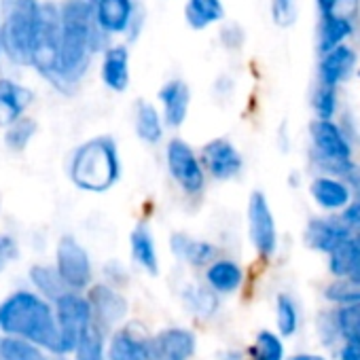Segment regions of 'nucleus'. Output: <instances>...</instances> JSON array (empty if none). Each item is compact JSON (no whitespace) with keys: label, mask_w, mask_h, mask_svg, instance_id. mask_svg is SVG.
<instances>
[{"label":"nucleus","mask_w":360,"mask_h":360,"mask_svg":"<svg viewBox=\"0 0 360 360\" xmlns=\"http://www.w3.org/2000/svg\"><path fill=\"white\" fill-rule=\"evenodd\" d=\"M131 255L134 259L148 271V274H157L159 271V261H157V250H155V242L150 238V231L144 225H138L131 233Z\"/></svg>","instance_id":"25"},{"label":"nucleus","mask_w":360,"mask_h":360,"mask_svg":"<svg viewBox=\"0 0 360 360\" xmlns=\"http://www.w3.org/2000/svg\"><path fill=\"white\" fill-rule=\"evenodd\" d=\"M311 138L322 159L349 161V144L333 121H316L311 125Z\"/></svg>","instance_id":"14"},{"label":"nucleus","mask_w":360,"mask_h":360,"mask_svg":"<svg viewBox=\"0 0 360 360\" xmlns=\"http://www.w3.org/2000/svg\"><path fill=\"white\" fill-rule=\"evenodd\" d=\"M314 200L326 210H339L349 202V189L337 178H318L311 183Z\"/></svg>","instance_id":"24"},{"label":"nucleus","mask_w":360,"mask_h":360,"mask_svg":"<svg viewBox=\"0 0 360 360\" xmlns=\"http://www.w3.org/2000/svg\"><path fill=\"white\" fill-rule=\"evenodd\" d=\"M77 360H104V341H102V330L94 322L85 335L81 337L77 345Z\"/></svg>","instance_id":"32"},{"label":"nucleus","mask_w":360,"mask_h":360,"mask_svg":"<svg viewBox=\"0 0 360 360\" xmlns=\"http://www.w3.org/2000/svg\"><path fill=\"white\" fill-rule=\"evenodd\" d=\"M326 299L341 303V305H352V303H360V284H354L349 280H339L335 284H330L326 288Z\"/></svg>","instance_id":"37"},{"label":"nucleus","mask_w":360,"mask_h":360,"mask_svg":"<svg viewBox=\"0 0 360 360\" xmlns=\"http://www.w3.org/2000/svg\"><path fill=\"white\" fill-rule=\"evenodd\" d=\"M208 284L219 292H233L242 284V269L233 261H217L206 271Z\"/></svg>","instance_id":"26"},{"label":"nucleus","mask_w":360,"mask_h":360,"mask_svg":"<svg viewBox=\"0 0 360 360\" xmlns=\"http://www.w3.org/2000/svg\"><path fill=\"white\" fill-rule=\"evenodd\" d=\"M352 34V22L343 20H320V53H328L339 47Z\"/></svg>","instance_id":"29"},{"label":"nucleus","mask_w":360,"mask_h":360,"mask_svg":"<svg viewBox=\"0 0 360 360\" xmlns=\"http://www.w3.org/2000/svg\"><path fill=\"white\" fill-rule=\"evenodd\" d=\"M341 221H343V225H345L347 229H349V227H360V198L343 210Z\"/></svg>","instance_id":"42"},{"label":"nucleus","mask_w":360,"mask_h":360,"mask_svg":"<svg viewBox=\"0 0 360 360\" xmlns=\"http://www.w3.org/2000/svg\"><path fill=\"white\" fill-rule=\"evenodd\" d=\"M314 108L320 117V121H330L333 115H335V108H337V94H335V87H326V85H320L316 96H314Z\"/></svg>","instance_id":"38"},{"label":"nucleus","mask_w":360,"mask_h":360,"mask_svg":"<svg viewBox=\"0 0 360 360\" xmlns=\"http://www.w3.org/2000/svg\"><path fill=\"white\" fill-rule=\"evenodd\" d=\"M167 167L185 193L195 195L204 189V169L187 142L172 140L167 144Z\"/></svg>","instance_id":"7"},{"label":"nucleus","mask_w":360,"mask_h":360,"mask_svg":"<svg viewBox=\"0 0 360 360\" xmlns=\"http://www.w3.org/2000/svg\"><path fill=\"white\" fill-rule=\"evenodd\" d=\"M271 18L278 26H288L295 20V0H271Z\"/></svg>","instance_id":"40"},{"label":"nucleus","mask_w":360,"mask_h":360,"mask_svg":"<svg viewBox=\"0 0 360 360\" xmlns=\"http://www.w3.org/2000/svg\"><path fill=\"white\" fill-rule=\"evenodd\" d=\"M189 305H191L195 311L208 316V314L214 311L217 299H214V295H212L210 290H206V288H193V290H189Z\"/></svg>","instance_id":"39"},{"label":"nucleus","mask_w":360,"mask_h":360,"mask_svg":"<svg viewBox=\"0 0 360 360\" xmlns=\"http://www.w3.org/2000/svg\"><path fill=\"white\" fill-rule=\"evenodd\" d=\"M349 229L343 223L333 221H311L305 229V240L311 248L322 252H335L341 244L349 240Z\"/></svg>","instance_id":"17"},{"label":"nucleus","mask_w":360,"mask_h":360,"mask_svg":"<svg viewBox=\"0 0 360 360\" xmlns=\"http://www.w3.org/2000/svg\"><path fill=\"white\" fill-rule=\"evenodd\" d=\"M195 352V335L185 328L161 330L148 343V360H189Z\"/></svg>","instance_id":"10"},{"label":"nucleus","mask_w":360,"mask_h":360,"mask_svg":"<svg viewBox=\"0 0 360 360\" xmlns=\"http://www.w3.org/2000/svg\"><path fill=\"white\" fill-rule=\"evenodd\" d=\"M87 303L91 307V316L96 314V318L102 324H106V326L119 322L125 316V309H127L125 299L117 290H112L108 286H102V284L100 286H94L89 290Z\"/></svg>","instance_id":"16"},{"label":"nucleus","mask_w":360,"mask_h":360,"mask_svg":"<svg viewBox=\"0 0 360 360\" xmlns=\"http://www.w3.org/2000/svg\"><path fill=\"white\" fill-rule=\"evenodd\" d=\"M56 322L60 333V354L75 352L85 330L94 324L87 299L66 292L56 301Z\"/></svg>","instance_id":"6"},{"label":"nucleus","mask_w":360,"mask_h":360,"mask_svg":"<svg viewBox=\"0 0 360 360\" xmlns=\"http://www.w3.org/2000/svg\"><path fill=\"white\" fill-rule=\"evenodd\" d=\"M159 100L163 104V115H165L167 125L172 127L183 125L189 112V102H191V91L187 83L180 79L167 81L159 91Z\"/></svg>","instance_id":"15"},{"label":"nucleus","mask_w":360,"mask_h":360,"mask_svg":"<svg viewBox=\"0 0 360 360\" xmlns=\"http://www.w3.org/2000/svg\"><path fill=\"white\" fill-rule=\"evenodd\" d=\"M136 131L148 144L159 142V138L163 134V125H161V117H159V112H157V108L153 104H148V102H140L138 104V110H136Z\"/></svg>","instance_id":"27"},{"label":"nucleus","mask_w":360,"mask_h":360,"mask_svg":"<svg viewBox=\"0 0 360 360\" xmlns=\"http://www.w3.org/2000/svg\"><path fill=\"white\" fill-rule=\"evenodd\" d=\"M39 7V0H13L0 26V49L13 64H30Z\"/></svg>","instance_id":"4"},{"label":"nucleus","mask_w":360,"mask_h":360,"mask_svg":"<svg viewBox=\"0 0 360 360\" xmlns=\"http://www.w3.org/2000/svg\"><path fill=\"white\" fill-rule=\"evenodd\" d=\"M335 322H337V330L345 341L360 343V303L343 305L337 311Z\"/></svg>","instance_id":"31"},{"label":"nucleus","mask_w":360,"mask_h":360,"mask_svg":"<svg viewBox=\"0 0 360 360\" xmlns=\"http://www.w3.org/2000/svg\"><path fill=\"white\" fill-rule=\"evenodd\" d=\"M0 330L60 354V333L53 311L34 292L20 290L0 303Z\"/></svg>","instance_id":"2"},{"label":"nucleus","mask_w":360,"mask_h":360,"mask_svg":"<svg viewBox=\"0 0 360 360\" xmlns=\"http://www.w3.org/2000/svg\"><path fill=\"white\" fill-rule=\"evenodd\" d=\"M252 356L255 360H284V345L278 335L269 330H261L257 335Z\"/></svg>","instance_id":"34"},{"label":"nucleus","mask_w":360,"mask_h":360,"mask_svg":"<svg viewBox=\"0 0 360 360\" xmlns=\"http://www.w3.org/2000/svg\"><path fill=\"white\" fill-rule=\"evenodd\" d=\"M121 174V163L117 146L110 138L98 136L81 144L70 161V178L83 191H106L110 189Z\"/></svg>","instance_id":"3"},{"label":"nucleus","mask_w":360,"mask_h":360,"mask_svg":"<svg viewBox=\"0 0 360 360\" xmlns=\"http://www.w3.org/2000/svg\"><path fill=\"white\" fill-rule=\"evenodd\" d=\"M225 18V7L221 0H187L185 20L193 30H204Z\"/></svg>","instance_id":"23"},{"label":"nucleus","mask_w":360,"mask_h":360,"mask_svg":"<svg viewBox=\"0 0 360 360\" xmlns=\"http://www.w3.org/2000/svg\"><path fill=\"white\" fill-rule=\"evenodd\" d=\"M0 53H3V49H0Z\"/></svg>","instance_id":"46"},{"label":"nucleus","mask_w":360,"mask_h":360,"mask_svg":"<svg viewBox=\"0 0 360 360\" xmlns=\"http://www.w3.org/2000/svg\"><path fill=\"white\" fill-rule=\"evenodd\" d=\"M290 360H324V358L322 356H316V354H299V356H295Z\"/></svg>","instance_id":"44"},{"label":"nucleus","mask_w":360,"mask_h":360,"mask_svg":"<svg viewBox=\"0 0 360 360\" xmlns=\"http://www.w3.org/2000/svg\"><path fill=\"white\" fill-rule=\"evenodd\" d=\"M85 3H87V5H91V7H94V5H96V0H85Z\"/></svg>","instance_id":"45"},{"label":"nucleus","mask_w":360,"mask_h":360,"mask_svg":"<svg viewBox=\"0 0 360 360\" xmlns=\"http://www.w3.org/2000/svg\"><path fill=\"white\" fill-rule=\"evenodd\" d=\"M102 81L112 91H125L129 85V51L125 45H115L104 51Z\"/></svg>","instance_id":"18"},{"label":"nucleus","mask_w":360,"mask_h":360,"mask_svg":"<svg viewBox=\"0 0 360 360\" xmlns=\"http://www.w3.org/2000/svg\"><path fill=\"white\" fill-rule=\"evenodd\" d=\"M204 163L214 178L227 180L242 169V157L236 146L223 138H217L204 146Z\"/></svg>","instance_id":"12"},{"label":"nucleus","mask_w":360,"mask_h":360,"mask_svg":"<svg viewBox=\"0 0 360 360\" xmlns=\"http://www.w3.org/2000/svg\"><path fill=\"white\" fill-rule=\"evenodd\" d=\"M30 64L51 83L58 85L60 70V9L53 3L39 7Z\"/></svg>","instance_id":"5"},{"label":"nucleus","mask_w":360,"mask_h":360,"mask_svg":"<svg viewBox=\"0 0 360 360\" xmlns=\"http://www.w3.org/2000/svg\"><path fill=\"white\" fill-rule=\"evenodd\" d=\"M30 278L34 282V286L39 290H43V295H47L49 299H60L62 295H66V284L62 282L60 274L51 267L45 265H37L30 269Z\"/></svg>","instance_id":"30"},{"label":"nucleus","mask_w":360,"mask_h":360,"mask_svg":"<svg viewBox=\"0 0 360 360\" xmlns=\"http://www.w3.org/2000/svg\"><path fill=\"white\" fill-rule=\"evenodd\" d=\"M0 360H53L47 358L39 345L18 339V337H5L0 339Z\"/></svg>","instance_id":"28"},{"label":"nucleus","mask_w":360,"mask_h":360,"mask_svg":"<svg viewBox=\"0 0 360 360\" xmlns=\"http://www.w3.org/2000/svg\"><path fill=\"white\" fill-rule=\"evenodd\" d=\"M169 246H172L176 257H180V259L191 263V265H206L217 255V248L212 244L191 240V238H187L183 233H174L172 240H169Z\"/></svg>","instance_id":"22"},{"label":"nucleus","mask_w":360,"mask_h":360,"mask_svg":"<svg viewBox=\"0 0 360 360\" xmlns=\"http://www.w3.org/2000/svg\"><path fill=\"white\" fill-rule=\"evenodd\" d=\"M278 328L284 337L295 335L297 326H299V316H297V307L292 303V299L288 295H278Z\"/></svg>","instance_id":"36"},{"label":"nucleus","mask_w":360,"mask_h":360,"mask_svg":"<svg viewBox=\"0 0 360 360\" xmlns=\"http://www.w3.org/2000/svg\"><path fill=\"white\" fill-rule=\"evenodd\" d=\"M322 20H343L352 22V18L360 9V0H316Z\"/></svg>","instance_id":"33"},{"label":"nucleus","mask_w":360,"mask_h":360,"mask_svg":"<svg viewBox=\"0 0 360 360\" xmlns=\"http://www.w3.org/2000/svg\"><path fill=\"white\" fill-rule=\"evenodd\" d=\"M91 13L102 34H121L134 22V0H96Z\"/></svg>","instance_id":"11"},{"label":"nucleus","mask_w":360,"mask_h":360,"mask_svg":"<svg viewBox=\"0 0 360 360\" xmlns=\"http://www.w3.org/2000/svg\"><path fill=\"white\" fill-rule=\"evenodd\" d=\"M148 343L136 326L119 330L108 347V360H148Z\"/></svg>","instance_id":"19"},{"label":"nucleus","mask_w":360,"mask_h":360,"mask_svg":"<svg viewBox=\"0 0 360 360\" xmlns=\"http://www.w3.org/2000/svg\"><path fill=\"white\" fill-rule=\"evenodd\" d=\"M66 284V288H87L91 280V263L87 250L75 240L64 236L58 244V269H56Z\"/></svg>","instance_id":"8"},{"label":"nucleus","mask_w":360,"mask_h":360,"mask_svg":"<svg viewBox=\"0 0 360 360\" xmlns=\"http://www.w3.org/2000/svg\"><path fill=\"white\" fill-rule=\"evenodd\" d=\"M34 131H37V123L28 117H22L13 125H9L5 140L13 150H24L28 146V142L32 140Z\"/></svg>","instance_id":"35"},{"label":"nucleus","mask_w":360,"mask_h":360,"mask_svg":"<svg viewBox=\"0 0 360 360\" xmlns=\"http://www.w3.org/2000/svg\"><path fill=\"white\" fill-rule=\"evenodd\" d=\"M18 257V244L9 236H0V269H5Z\"/></svg>","instance_id":"41"},{"label":"nucleus","mask_w":360,"mask_h":360,"mask_svg":"<svg viewBox=\"0 0 360 360\" xmlns=\"http://www.w3.org/2000/svg\"><path fill=\"white\" fill-rule=\"evenodd\" d=\"M330 274L337 278H345L354 284H360V233L341 244L335 252H330L328 261Z\"/></svg>","instance_id":"21"},{"label":"nucleus","mask_w":360,"mask_h":360,"mask_svg":"<svg viewBox=\"0 0 360 360\" xmlns=\"http://www.w3.org/2000/svg\"><path fill=\"white\" fill-rule=\"evenodd\" d=\"M248 221H250V238L259 255L271 257L278 244L274 214L263 193H252L248 204Z\"/></svg>","instance_id":"9"},{"label":"nucleus","mask_w":360,"mask_h":360,"mask_svg":"<svg viewBox=\"0 0 360 360\" xmlns=\"http://www.w3.org/2000/svg\"><path fill=\"white\" fill-rule=\"evenodd\" d=\"M354 62H356V53L345 45H339L328 53H324L320 62V85L337 87L352 72Z\"/></svg>","instance_id":"20"},{"label":"nucleus","mask_w":360,"mask_h":360,"mask_svg":"<svg viewBox=\"0 0 360 360\" xmlns=\"http://www.w3.org/2000/svg\"><path fill=\"white\" fill-rule=\"evenodd\" d=\"M106 34L94 24L91 5L85 0H66L60 9V70L58 87H70L77 83L94 51L102 49Z\"/></svg>","instance_id":"1"},{"label":"nucleus","mask_w":360,"mask_h":360,"mask_svg":"<svg viewBox=\"0 0 360 360\" xmlns=\"http://www.w3.org/2000/svg\"><path fill=\"white\" fill-rule=\"evenodd\" d=\"M32 91L11 79H0V127H9L22 119L32 102Z\"/></svg>","instance_id":"13"},{"label":"nucleus","mask_w":360,"mask_h":360,"mask_svg":"<svg viewBox=\"0 0 360 360\" xmlns=\"http://www.w3.org/2000/svg\"><path fill=\"white\" fill-rule=\"evenodd\" d=\"M339 358H341V360H360V343L345 341V345L341 347Z\"/></svg>","instance_id":"43"}]
</instances>
